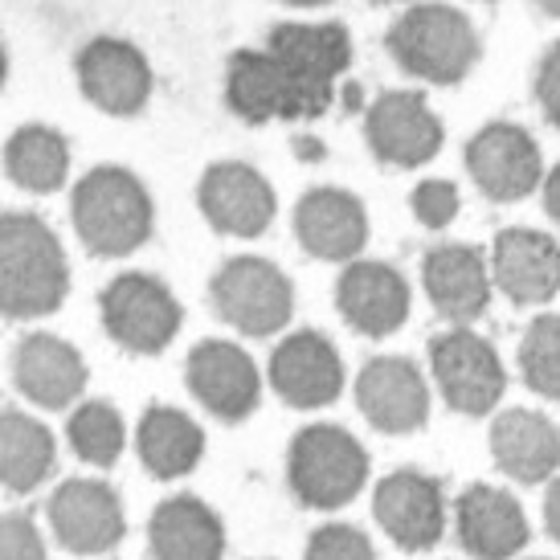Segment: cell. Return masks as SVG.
I'll return each mask as SVG.
<instances>
[{
    "label": "cell",
    "instance_id": "cell-1",
    "mask_svg": "<svg viewBox=\"0 0 560 560\" xmlns=\"http://www.w3.org/2000/svg\"><path fill=\"white\" fill-rule=\"evenodd\" d=\"M70 291L62 242L33 213H0V312L13 319L54 315Z\"/></svg>",
    "mask_w": 560,
    "mask_h": 560
},
{
    "label": "cell",
    "instance_id": "cell-2",
    "mask_svg": "<svg viewBox=\"0 0 560 560\" xmlns=\"http://www.w3.org/2000/svg\"><path fill=\"white\" fill-rule=\"evenodd\" d=\"M393 62L405 74L430 82V86H454L475 70L482 42L470 16L451 4H413L405 9L385 33Z\"/></svg>",
    "mask_w": 560,
    "mask_h": 560
},
{
    "label": "cell",
    "instance_id": "cell-3",
    "mask_svg": "<svg viewBox=\"0 0 560 560\" xmlns=\"http://www.w3.org/2000/svg\"><path fill=\"white\" fill-rule=\"evenodd\" d=\"M74 230L103 258H124L152 237V197L136 172L103 164L74 185Z\"/></svg>",
    "mask_w": 560,
    "mask_h": 560
},
{
    "label": "cell",
    "instance_id": "cell-4",
    "mask_svg": "<svg viewBox=\"0 0 560 560\" xmlns=\"http://www.w3.org/2000/svg\"><path fill=\"white\" fill-rule=\"evenodd\" d=\"M287 479L303 508H348L369 482V451L343 425H307L287 451Z\"/></svg>",
    "mask_w": 560,
    "mask_h": 560
},
{
    "label": "cell",
    "instance_id": "cell-5",
    "mask_svg": "<svg viewBox=\"0 0 560 560\" xmlns=\"http://www.w3.org/2000/svg\"><path fill=\"white\" fill-rule=\"evenodd\" d=\"M430 373L442 401L463 418L495 413L508 389V369L499 360L495 343L475 336L470 327H451L430 343Z\"/></svg>",
    "mask_w": 560,
    "mask_h": 560
},
{
    "label": "cell",
    "instance_id": "cell-6",
    "mask_svg": "<svg viewBox=\"0 0 560 560\" xmlns=\"http://www.w3.org/2000/svg\"><path fill=\"white\" fill-rule=\"evenodd\" d=\"M213 307L225 324L242 331V336H275L291 324V312H295V287L282 275L275 262L266 258H230L213 275Z\"/></svg>",
    "mask_w": 560,
    "mask_h": 560
},
{
    "label": "cell",
    "instance_id": "cell-7",
    "mask_svg": "<svg viewBox=\"0 0 560 560\" xmlns=\"http://www.w3.org/2000/svg\"><path fill=\"white\" fill-rule=\"evenodd\" d=\"M225 103L246 124L270 119H319L327 110L270 49H237L225 70Z\"/></svg>",
    "mask_w": 560,
    "mask_h": 560
},
{
    "label": "cell",
    "instance_id": "cell-8",
    "mask_svg": "<svg viewBox=\"0 0 560 560\" xmlns=\"http://www.w3.org/2000/svg\"><path fill=\"white\" fill-rule=\"evenodd\" d=\"M98 307H103V324H107L110 340L124 343L127 352H140V357L164 352L176 340L180 319H185L168 287L152 275H136V270L110 282L98 299Z\"/></svg>",
    "mask_w": 560,
    "mask_h": 560
},
{
    "label": "cell",
    "instance_id": "cell-9",
    "mask_svg": "<svg viewBox=\"0 0 560 560\" xmlns=\"http://www.w3.org/2000/svg\"><path fill=\"white\" fill-rule=\"evenodd\" d=\"M373 520L401 552H430L438 548L451 508L442 479L425 470H393L376 482L373 491Z\"/></svg>",
    "mask_w": 560,
    "mask_h": 560
},
{
    "label": "cell",
    "instance_id": "cell-10",
    "mask_svg": "<svg viewBox=\"0 0 560 560\" xmlns=\"http://www.w3.org/2000/svg\"><path fill=\"white\" fill-rule=\"evenodd\" d=\"M467 172L487 201L512 205L545 185V156L524 127L487 124L467 143Z\"/></svg>",
    "mask_w": 560,
    "mask_h": 560
},
{
    "label": "cell",
    "instance_id": "cell-11",
    "mask_svg": "<svg viewBox=\"0 0 560 560\" xmlns=\"http://www.w3.org/2000/svg\"><path fill=\"white\" fill-rule=\"evenodd\" d=\"M364 140L381 164L421 168L442 152L446 127L418 91H389L364 115Z\"/></svg>",
    "mask_w": 560,
    "mask_h": 560
},
{
    "label": "cell",
    "instance_id": "cell-12",
    "mask_svg": "<svg viewBox=\"0 0 560 560\" xmlns=\"http://www.w3.org/2000/svg\"><path fill=\"white\" fill-rule=\"evenodd\" d=\"M357 405L376 434L409 438L430 421V381L409 357H376L357 376Z\"/></svg>",
    "mask_w": 560,
    "mask_h": 560
},
{
    "label": "cell",
    "instance_id": "cell-13",
    "mask_svg": "<svg viewBox=\"0 0 560 560\" xmlns=\"http://www.w3.org/2000/svg\"><path fill=\"white\" fill-rule=\"evenodd\" d=\"M454 536L475 560H515L528 548L532 524L512 491L491 482H470L454 499Z\"/></svg>",
    "mask_w": 560,
    "mask_h": 560
},
{
    "label": "cell",
    "instance_id": "cell-14",
    "mask_svg": "<svg viewBox=\"0 0 560 560\" xmlns=\"http://www.w3.org/2000/svg\"><path fill=\"white\" fill-rule=\"evenodd\" d=\"M188 393L221 421H246L262 401V373L246 348L230 340H201L188 352Z\"/></svg>",
    "mask_w": 560,
    "mask_h": 560
},
{
    "label": "cell",
    "instance_id": "cell-15",
    "mask_svg": "<svg viewBox=\"0 0 560 560\" xmlns=\"http://www.w3.org/2000/svg\"><path fill=\"white\" fill-rule=\"evenodd\" d=\"M491 282L515 307H540L560 295V242L545 230L512 225L491 246Z\"/></svg>",
    "mask_w": 560,
    "mask_h": 560
},
{
    "label": "cell",
    "instance_id": "cell-16",
    "mask_svg": "<svg viewBox=\"0 0 560 560\" xmlns=\"http://www.w3.org/2000/svg\"><path fill=\"white\" fill-rule=\"evenodd\" d=\"M49 524L62 548L79 557H103L127 536V515L119 495L103 479H70L49 499Z\"/></svg>",
    "mask_w": 560,
    "mask_h": 560
},
{
    "label": "cell",
    "instance_id": "cell-17",
    "mask_svg": "<svg viewBox=\"0 0 560 560\" xmlns=\"http://www.w3.org/2000/svg\"><path fill=\"white\" fill-rule=\"evenodd\" d=\"M197 205H201L205 221L230 237H258L279 213L275 188L258 168L237 164V160H221L201 176L197 188Z\"/></svg>",
    "mask_w": 560,
    "mask_h": 560
},
{
    "label": "cell",
    "instance_id": "cell-18",
    "mask_svg": "<svg viewBox=\"0 0 560 560\" xmlns=\"http://www.w3.org/2000/svg\"><path fill=\"white\" fill-rule=\"evenodd\" d=\"M270 389L295 409H324L343 393V360L324 331H295L270 352Z\"/></svg>",
    "mask_w": 560,
    "mask_h": 560
},
{
    "label": "cell",
    "instance_id": "cell-19",
    "mask_svg": "<svg viewBox=\"0 0 560 560\" xmlns=\"http://www.w3.org/2000/svg\"><path fill=\"white\" fill-rule=\"evenodd\" d=\"M421 287L434 303V312L451 324H475L491 303V262L482 249L463 242H442L421 258Z\"/></svg>",
    "mask_w": 560,
    "mask_h": 560
},
{
    "label": "cell",
    "instance_id": "cell-20",
    "mask_svg": "<svg viewBox=\"0 0 560 560\" xmlns=\"http://www.w3.org/2000/svg\"><path fill=\"white\" fill-rule=\"evenodd\" d=\"M409 282L389 262H348L336 282V307L352 331L385 340L409 319Z\"/></svg>",
    "mask_w": 560,
    "mask_h": 560
},
{
    "label": "cell",
    "instance_id": "cell-21",
    "mask_svg": "<svg viewBox=\"0 0 560 560\" xmlns=\"http://www.w3.org/2000/svg\"><path fill=\"white\" fill-rule=\"evenodd\" d=\"M266 49H270L315 98H324L327 107L336 103V82H340V74L352 66V37H348L343 25H336V21H331V25H299V21H287V25H275V30H270Z\"/></svg>",
    "mask_w": 560,
    "mask_h": 560
},
{
    "label": "cell",
    "instance_id": "cell-22",
    "mask_svg": "<svg viewBox=\"0 0 560 560\" xmlns=\"http://www.w3.org/2000/svg\"><path fill=\"white\" fill-rule=\"evenodd\" d=\"M79 86L107 115H140L152 94V66L131 42L98 37L79 54Z\"/></svg>",
    "mask_w": 560,
    "mask_h": 560
},
{
    "label": "cell",
    "instance_id": "cell-23",
    "mask_svg": "<svg viewBox=\"0 0 560 560\" xmlns=\"http://www.w3.org/2000/svg\"><path fill=\"white\" fill-rule=\"evenodd\" d=\"M491 458L508 479L536 487L560 475V430L540 409H503L491 421Z\"/></svg>",
    "mask_w": 560,
    "mask_h": 560
},
{
    "label": "cell",
    "instance_id": "cell-24",
    "mask_svg": "<svg viewBox=\"0 0 560 560\" xmlns=\"http://www.w3.org/2000/svg\"><path fill=\"white\" fill-rule=\"evenodd\" d=\"M299 246L324 262H357L369 242V213L343 188H312L295 205Z\"/></svg>",
    "mask_w": 560,
    "mask_h": 560
},
{
    "label": "cell",
    "instance_id": "cell-25",
    "mask_svg": "<svg viewBox=\"0 0 560 560\" xmlns=\"http://www.w3.org/2000/svg\"><path fill=\"white\" fill-rule=\"evenodd\" d=\"M13 376L16 389L42 409H66L70 401H79V393L86 389V360L79 348H70L58 336L33 331L16 343L13 357Z\"/></svg>",
    "mask_w": 560,
    "mask_h": 560
},
{
    "label": "cell",
    "instance_id": "cell-26",
    "mask_svg": "<svg viewBox=\"0 0 560 560\" xmlns=\"http://www.w3.org/2000/svg\"><path fill=\"white\" fill-rule=\"evenodd\" d=\"M156 560H221L225 557V524L197 495L164 499L148 524Z\"/></svg>",
    "mask_w": 560,
    "mask_h": 560
},
{
    "label": "cell",
    "instance_id": "cell-27",
    "mask_svg": "<svg viewBox=\"0 0 560 560\" xmlns=\"http://www.w3.org/2000/svg\"><path fill=\"white\" fill-rule=\"evenodd\" d=\"M136 446H140V463L152 470L156 479H180V475H188V470L201 463L205 434L185 409L152 405L140 418Z\"/></svg>",
    "mask_w": 560,
    "mask_h": 560
},
{
    "label": "cell",
    "instance_id": "cell-28",
    "mask_svg": "<svg viewBox=\"0 0 560 560\" xmlns=\"http://www.w3.org/2000/svg\"><path fill=\"white\" fill-rule=\"evenodd\" d=\"M54 434L16 409H0V487L25 495L54 470Z\"/></svg>",
    "mask_w": 560,
    "mask_h": 560
},
{
    "label": "cell",
    "instance_id": "cell-29",
    "mask_svg": "<svg viewBox=\"0 0 560 560\" xmlns=\"http://www.w3.org/2000/svg\"><path fill=\"white\" fill-rule=\"evenodd\" d=\"M4 172L25 192H54L66 185L70 143L62 131H54L46 124L21 127V131H13V140L4 143Z\"/></svg>",
    "mask_w": 560,
    "mask_h": 560
},
{
    "label": "cell",
    "instance_id": "cell-30",
    "mask_svg": "<svg viewBox=\"0 0 560 560\" xmlns=\"http://www.w3.org/2000/svg\"><path fill=\"white\" fill-rule=\"evenodd\" d=\"M66 434H70V451L91 467H110L127 446V425L110 401H82Z\"/></svg>",
    "mask_w": 560,
    "mask_h": 560
},
{
    "label": "cell",
    "instance_id": "cell-31",
    "mask_svg": "<svg viewBox=\"0 0 560 560\" xmlns=\"http://www.w3.org/2000/svg\"><path fill=\"white\" fill-rule=\"evenodd\" d=\"M520 376L536 397L560 405V315H536L520 340Z\"/></svg>",
    "mask_w": 560,
    "mask_h": 560
},
{
    "label": "cell",
    "instance_id": "cell-32",
    "mask_svg": "<svg viewBox=\"0 0 560 560\" xmlns=\"http://www.w3.org/2000/svg\"><path fill=\"white\" fill-rule=\"evenodd\" d=\"M303 560H376L373 540L352 524H324L307 540Z\"/></svg>",
    "mask_w": 560,
    "mask_h": 560
},
{
    "label": "cell",
    "instance_id": "cell-33",
    "mask_svg": "<svg viewBox=\"0 0 560 560\" xmlns=\"http://www.w3.org/2000/svg\"><path fill=\"white\" fill-rule=\"evenodd\" d=\"M409 205H413V218H418L425 230H446V225H454L458 205L463 201H458L454 180H438V176H430V180H421V185L413 188Z\"/></svg>",
    "mask_w": 560,
    "mask_h": 560
},
{
    "label": "cell",
    "instance_id": "cell-34",
    "mask_svg": "<svg viewBox=\"0 0 560 560\" xmlns=\"http://www.w3.org/2000/svg\"><path fill=\"white\" fill-rule=\"evenodd\" d=\"M0 560H46L42 532L30 515H0Z\"/></svg>",
    "mask_w": 560,
    "mask_h": 560
},
{
    "label": "cell",
    "instance_id": "cell-35",
    "mask_svg": "<svg viewBox=\"0 0 560 560\" xmlns=\"http://www.w3.org/2000/svg\"><path fill=\"white\" fill-rule=\"evenodd\" d=\"M536 103L548 115V124L560 127V42L536 66Z\"/></svg>",
    "mask_w": 560,
    "mask_h": 560
},
{
    "label": "cell",
    "instance_id": "cell-36",
    "mask_svg": "<svg viewBox=\"0 0 560 560\" xmlns=\"http://www.w3.org/2000/svg\"><path fill=\"white\" fill-rule=\"evenodd\" d=\"M545 524H548V532H552V540L560 545V475L548 482V491H545Z\"/></svg>",
    "mask_w": 560,
    "mask_h": 560
},
{
    "label": "cell",
    "instance_id": "cell-37",
    "mask_svg": "<svg viewBox=\"0 0 560 560\" xmlns=\"http://www.w3.org/2000/svg\"><path fill=\"white\" fill-rule=\"evenodd\" d=\"M540 192H545V213L560 225V164L545 172V185H540Z\"/></svg>",
    "mask_w": 560,
    "mask_h": 560
},
{
    "label": "cell",
    "instance_id": "cell-38",
    "mask_svg": "<svg viewBox=\"0 0 560 560\" xmlns=\"http://www.w3.org/2000/svg\"><path fill=\"white\" fill-rule=\"evenodd\" d=\"M536 9H545L548 16H560V0H536Z\"/></svg>",
    "mask_w": 560,
    "mask_h": 560
},
{
    "label": "cell",
    "instance_id": "cell-39",
    "mask_svg": "<svg viewBox=\"0 0 560 560\" xmlns=\"http://www.w3.org/2000/svg\"><path fill=\"white\" fill-rule=\"evenodd\" d=\"M287 4H299V9H319V4H327V0H287Z\"/></svg>",
    "mask_w": 560,
    "mask_h": 560
},
{
    "label": "cell",
    "instance_id": "cell-40",
    "mask_svg": "<svg viewBox=\"0 0 560 560\" xmlns=\"http://www.w3.org/2000/svg\"><path fill=\"white\" fill-rule=\"evenodd\" d=\"M4 79H9V58H4V46H0V86H4Z\"/></svg>",
    "mask_w": 560,
    "mask_h": 560
},
{
    "label": "cell",
    "instance_id": "cell-41",
    "mask_svg": "<svg viewBox=\"0 0 560 560\" xmlns=\"http://www.w3.org/2000/svg\"><path fill=\"white\" fill-rule=\"evenodd\" d=\"M376 4H401V0H376Z\"/></svg>",
    "mask_w": 560,
    "mask_h": 560
}]
</instances>
